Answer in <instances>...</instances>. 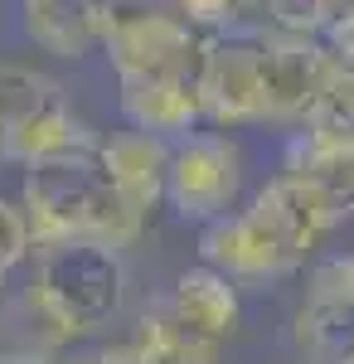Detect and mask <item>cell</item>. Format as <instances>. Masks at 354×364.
<instances>
[{
    "instance_id": "obj_1",
    "label": "cell",
    "mask_w": 354,
    "mask_h": 364,
    "mask_svg": "<svg viewBox=\"0 0 354 364\" xmlns=\"http://www.w3.org/2000/svg\"><path fill=\"white\" fill-rule=\"evenodd\" d=\"M330 214L316 204V195L291 180L286 170L267 180L247 209H233L214 224H204V262L233 282H277L306 267L316 243L330 233Z\"/></svg>"
},
{
    "instance_id": "obj_2",
    "label": "cell",
    "mask_w": 354,
    "mask_h": 364,
    "mask_svg": "<svg viewBox=\"0 0 354 364\" xmlns=\"http://www.w3.org/2000/svg\"><path fill=\"white\" fill-rule=\"evenodd\" d=\"M20 204L34 224L39 248L68 243V238L127 248L141 238V224H146V214L117 190L107 161H102V141H87L73 151H58L49 161H34L25 170Z\"/></svg>"
},
{
    "instance_id": "obj_3",
    "label": "cell",
    "mask_w": 354,
    "mask_h": 364,
    "mask_svg": "<svg viewBox=\"0 0 354 364\" xmlns=\"http://www.w3.org/2000/svg\"><path fill=\"white\" fill-rule=\"evenodd\" d=\"M127 296V262L107 243H44L34 257V282L25 291L29 316L49 340H78L117 321Z\"/></svg>"
},
{
    "instance_id": "obj_4",
    "label": "cell",
    "mask_w": 354,
    "mask_h": 364,
    "mask_svg": "<svg viewBox=\"0 0 354 364\" xmlns=\"http://www.w3.org/2000/svg\"><path fill=\"white\" fill-rule=\"evenodd\" d=\"M209 39L214 34L190 25L180 10L136 0V5H122L112 15L102 49H107L117 83H132V78H194L199 83Z\"/></svg>"
},
{
    "instance_id": "obj_5",
    "label": "cell",
    "mask_w": 354,
    "mask_h": 364,
    "mask_svg": "<svg viewBox=\"0 0 354 364\" xmlns=\"http://www.w3.org/2000/svg\"><path fill=\"white\" fill-rule=\"evenodd\" d=\"M0 117L10 127V156L25 161V166L97 141L73 117L68 97H63V83L49 78L44 68L15 63V58H0Z\"/></svg>"
},
{
    "instance_id": "obj_6",
    "label": "cell",
    "mask_w": 354,
    "mask_h": 364,
    "mask_svg": "<svg viewBox=\"0 0 354 364\" xmlns=\"http://www.w3.org/2000/svg\"><path fill=\"white\" fill-rule=\"evenodd\" d=\"M243 146L228 132H190L170 151V185L165 204L185 224H214L238 209L243 195Z\"/></svg>"
},
{
    "instance_id": "obj_7",
    "label": "cell",
    "mask_w": 354,
    "mask_h": 364,
    "mask_svg": "<svg viewBox=\"0 0 354 364\" xmlns=\"http://www.w3.org/2000/svg\"><path fill=\"white\" fill-rule=\"evenodd\" d=\"M335 54L316 34H262V92H267V122H306L321 102L326 83L335 78Z\"/></svg>"
},
{
    "instance_id": "obj_8",
    "label": "cell",
    "mask_w": 354,
    "mask_h": 364,
    "mask_svg": "<svg viewBox=\"0 0 354 364\" xmlns=\"http://www.w3.org/2000/svg\"><path fill=\"white\" fill-rule=\"evenodd\" d=\"M199 102L204 122L218 132L267 122V92H262V39H238V34H214L209 54L199 68Z\"/></svg>"
},
{
    "instance_id": "obj_9",
    "label": "cell",
    "mask_w": 354,
    "mask_h": 364,
    "mask_svg": "<svg viewBox=\"0 0 354 364\" xmlns=\"http://www.w3.org/2000/svg\"><path fill=\"white\" fill-rule=\"evenodd\" d=\"M296 345L316 364H354V252L311 272V291L296 311Z\"/></svg>"
},
{
    "instance_id": "obj_10",
    "label": "cell",
    "mask_w": 354,
    "mask_h": 364,
    "mask_svg": "<svg viewBox=\"0 0 354 364\" xmlns=\"http://www.w3.org/2000/svg\"><path fill=\"white\" fill-rule=\"evenodd\" d=\"M25 5V34L54 58H82L102 44L112 15L136 0H20Z\"/></svg>"
},
{
    "instance_id": "obj_11",
    "label": "cell",
    "mask_w": 354,
    "mask_h": 364,
    "mask_svg": "<svg viewBox=\"0 0 354 364\" xmlns=\"http://www.w3.org/2000/svg\"><path fill=\"white\" fill-rule=\"evenodd\" d=\"M117 92H122L117 107L132 122V132L180 141L204 122V102H199L194 78H132V83H117Z\"/></svg>"
},
{
    "instance_id": "obj_12",
    "label": "cell",
    "mask_w": 354,
    "mask_h": 364,
    "mask_svg": "<svg viewBox=\"0 0 354 364\" xmlns=\"http://www.w3.org/2000/svg\"><path fill=\"white\" fill-rule=\"evenodd\" d=\"M170 311L190 326L194 336H204L209 345H228V340L238 336V326H243V301H238V282L223 277L218 267H190V272H180L175 277V291L165 296Z\"/></svg>"
},
{
    "instance_id": "obj_13",
    "label": "cell",
    "mask_w": 354,
    "mask_h": 364,
    "mask_svg": "<svg viewBox=\"0 0 354 364\" xmlns=\"http://www.w3.org/2000/svg\"><path fill=\"white\" fill-rule=\"evenodd\" d=\"M281 170L316 195V204L330 214V224L354 214V146H335V141L301 132L286 146V166Z\"/></svg>"
},
{
    "instance_id": "obj_14",
    "label": "cell",
    "mask_w": 354,
    "mask_h": 364,
    "mask_svg": "<svg viewBox=\"0 0 354 364\" xmlns=\"http://www.w3.org/2000/svg\"><path fill=\"white\" fill-rule=\"evenodd\" d=\"M170 151H175V141L151 136V132H122V136L102 141V161H107L117 190L132 199L141 214H151L165 199V185H170Z\"/></svg>"
},
{
    "instance_id": "obj_15",
    "label": "cell",
    "mask_w": 354,
    "mask_h": 364,
    "mask_svg": "<svg viewBox=\"0 0 354 364\" xmlns=\"http://www.w3.org/2000/svg\"><path fill=\"white\" fill-rule=\"evenodd\" d=\"M132 350L141 355V364H214L218 360V345L194 336L170 311V301H156V306L141 311L136 331H132Z\"/></svg>"
},
{
    "instance_id": "obj_16",
    "label": "cell",
    "mask_w": 354,
    "mask_h": 364,
    "mask_svg": "<svg viewBox=\"0 0 354 364\" xmlns=\"http://www.w3.org/2000/svg\"><path fill=\"white\" fill-rule=\"evenodd\" d=\"M311 136L335 141V146H354V73L335 68V78L326 83L321 102L311 107V117L301 122Z\"/></svg>"
},
{
    "instance_id": "obj_17",
    "label": "cell",
    "mask_w": 354,
    "mask_h": 364,
    "mask_svg": "<svg viewBox=\"0 0 354 364\" xmlns=\"http://www.w3.org/2000/svg\"><path fill=\"white\" fill-rule=\"evenodd\" d=\"M165 5L180 10V15H185L190 25H199L204 34H228V29L267 15V0H165Z\"/></svg>"
},
{
    "instance_id": "obj_18",
    "label": "cell",
    "mask_w": 354,
    "mask_h": 364,
    "mask_svg": "<svg viewBox=\"0 0 354 364\" xmlns=\"http://www.w3.org/2000/svg\"><path fill=\"white\" fill-rule=\"evenodd\" d=\"M345 0H267V20L272 29L286 34H326L340 20Z\"/></svg>"
},
{
    "instance_id": "obj_19",
    "label": "cell",
    "mask_w": 354,
    "mask_h": 364,
    "mask_svg": "<svg viewBox=\"0 0 354 364\" xmlns=\"http://www.w3.org/2000/svg\"><path fill=\"white\" fill-rule=\"evenodd\" d=\"M34 248H39V238H34V224H29L25 204L0 199V277H10L20 262H29Z\"/></svg>"
},
{
    "instance_id": "obj_20",
    "label": "cell",
    "mask_w": 354,
    "mask_h": 364,
    "mask_svg": "<svg viewBox=\"0 0 354 364\" xmlns=\"http://www.w3.org/2000/svg\"><path fill=\"white\" fill-rule=\"evenodd\" d=\"M326 44H330V54H335V63L345 73H354V0H345L340 20L326 29Z\"/></svg>"
},
{
    "instance_id": "obj_21",
    "label": "cell",
    "mask_w": 354,
    "mask_h": 364,
    "mask_svg": "<svg viewBox=\"0 0 354 364\" xmlns=\"http://www.w3.org/2000/svg\"><path fill=\"white\" fill-rule=\"evenodd\" d=\"M78 364H141V355L132 350V340H127V345H102V350L82 355Z\"/></svg>"
},
{
    "instance_id": "obj_22",
    "label": "cell",
    "mask_w": 354,
    "mask_h": 364,
    "mask_svg": "<svg viewBox=\"0 0 354 364\" xmlns=\"http://www.w3.org/2000/svg\"><path fill=\"white\" fill-rule=\"evenodd\" d=\"M0 364H78V360H63V355H44V350H29V355H10Z\"/></svg>"
},
{
    "instance_id": "obj_23",
    "label": "cell",
    "mask_w": 354,
    "mask_h": 364,
    "mask_svg": "<svg viewBox=\"0 0 354 364\" xmlns=\"http://www.w3.org/2000/svg\"><path fill=\"white\" fill-rule=\"evenodd\" d=\"M0 156H10V127H5V117H0Z\"/></svg>"
}]
</instances>
